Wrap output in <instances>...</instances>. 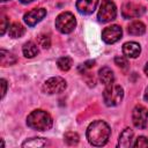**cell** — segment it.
<instances>
[{
    "mask_svg": "<svg viewBox=\"0 0 148 148\" xmlns=\"http://www.w3.org/2000/svg\"><path fill=\"white\" fill-rule=\"evenodd\" d=\"M57 65H58V67H59L61 71L67 72V71L71 69V67H72V65H73V60H72V58H69V57H61V58L58 59Z\"/></svg>",
    "mask_w": 148,
    "mask_h": 148,
    "instance_id": "20",
    "label": "cell"
},
{
    "mask_svg": "<svg viewBox=\"0 0 148 148\" xmlns=\"http://www.w3.org/2000/svg\"><path fill=\"white\" fill-rule=\"evenodd\" d=\"M127 31L130 35H133V36H141L145 34L146 31V25L141 22V21H134L132 22L128 28H127Z\"/></svg>",
    "mask_w": 148,
    "mask_h": 148,
    "instance_id": "15",
    "label": "cell"
},
{
    "mask_svg": "<svg viewBox=\"0 0 148 148\" xmlns=\"http://www.w3.org/2000/svg\"><path fill=\"white\" fill-rule=\"evenodd\" d=\"M76 25L75 16L69 12H64L59 14L56 18V28L61 34H69L74 30Z\"/></svg>",
    "mask_w": 148,
    "mask_h": 148,
    "instance_id": "4",
    "label": "cell"
},
{
    "mask_svg": "<svg viewBox=\"0 0 148 148\" xmlns=\"http://www.w3.org/2000/svg\"><path fill=\"white\" fill-rule=\"evenodd\" d=\"M22 52L27 58H34L38 54V47L34 42H27L23 44Z\"/></svg>",
    "mask_w": 148,
    "mask_h": 148,
    "instance_id": "16",
    "label": "cell"
},
{
    "mask_svg": "<svg viewBox=\"0 0 148 148\" xmlns=\"http://www.w3.org/2000/svg\"><path fill=\"white\" fill-rule=\"evenodd\" d=\"M146 13V7L139 3L126 2L121 8V15L124 18H134L140 17Z\"/></svg>",
    "mask_w": 148,
    "mask_h": 148,
    "instance_id": "8",
    "label": "cell"
},
{
    "mask_svg": "<svg viewBox=\"0 0 148 148\" xmlns=\"http://www.w3.org/2000/svg\"><path fill=\"white\" fill-rule=\"evenodd\" d=\"M22 3H29V2H31V1H34V0H20Z\"/></svg>",
    "mask_w": 148,
    "mask_h": 148,
    "instance_id": "30",
    "label": "cell"
},
{
    "mask_svg": "<svg viewBox=\"0 0 148 148\" xmlns=\"http://www.w3.org/2000/svg\"><path fill=\"white\" fill-rule=\"evenodd\" d=\"M132 120L136 128L145 130L148 127V110L143 105H136L132 112Z\"/></svg>",
    "mask_w": 148,
    "mask_h": 148,
    "instance_id": "7",
    "label": "cell"
},
{
    "mask_svg": "<svg viewBox=\"0 0 148 148\" xmlns=\"http://www.w3.org/2000/svg\"><path fill=\"white\" fill-rule=\"evenodd\" d=\"M66 86H67L66 81L62 77L53 76L45 81V83L43 86V90H44V92H46L49 95H53V94L62 92L66 89Z\"/></svg>",
    "mask_w": 148,
    "mask_h": 148,
    "instance_id": "6",
    "label": "cell"
},
{
    "mask_svg": "<svg viewBox=\"0 0 148 148\" xmlns=\"http://www.w3.org/2000/svg\"><path fill=\"white\" fill-rule=\"evenodd\" d=\"M7 28H9V22H8V18L2 15L1 16V24H0V35H5Z\"/></svg>",
    "mask_w": 148,
    "mask_h": 148,
    "instance_id": "25",
    "label": "cell"
},
{
    "mask_svg": "<svg viewBox=\"0 0 148 148\" xmlns=\"http://www.w3.org/2000/svg\"><path fill=\"white\" fill-rule=\"evenodd\" d=\"M46 140H44L43 138H31L25 140L22 143V147H31V148H39V147H44L46 145Z\"/></svg>",
    "mask_w": 148,
    "mask_h": 148,
    "instance_id": "18",
    "label": "cell"
},
{
    "mask_svg": "<svg viewBox=\"0 0 148 148\" xmlns=\"http://www.w3.org/2000/svg\"><path fill=\"white\" fill-rule=\"evenodd\" d=\"M111 130L109 125L103 120L92 121L87 128V139L90 145L101 147L104 146L110 138Z\"/></svg>",
    "mask_w": 148,
    "mask_h": 148,
    "instance_id": "1",
    "label": "cell"
},
{
    "mask_svg": "<svg viewBox=\"0 0 148 148\" xmlns=\"http://www.w3.org/2000/svg\"><path fill=\"white\" fill-rule=\"evenodd\" d=\"M95 65V60H88V61H86L84 64H82L80 67H79V71L80 72H86L87 69H89V68H91L92 66Z\"/></svg>",
    "mask_w": 148,
    "mask_h": 148,
    "instance_id": "26",
    "label": "cell"
},
{
    "mask_svg": "<svg viewBox=\"0 0 148 148\" xmlns=\"http://www.w3.org/2000/svg\"><path fill=\"white\" fill-rule=\"evenodd\" d=\"M38 44H39V46H42L43 49H49L50 45H51V39H50V37L46 36V35H40V36L38 37Z\"/></svg>",
    "mask_w": 148,
    "mask_h": 148,
    "instance_id": "23",
    "label": "cell"
},
{
    "mask_svg": "<svg viewBox=\"0 0 148 148\" xmlns=\"http://www.w3.org/2000/svg\"><path fill=\"white\" fill-rule=\"evenodd\" d=\"M143 97H145V99L148 102V87H147V89H146V92H145V96H143Z\"/></svg>",
    "mask_w": 148,
    "mask_h": 148,
    "instance_id": "28",
    "label": "cell"
},
{
    "mask_svg": "<svg viewBox=\"0 0 148 148\" xmlns=\"http://www.w3.org/2000/svg\"><path fill=\"white\" fill-rule=\"evenodd\" d=\"M133 131L131 128H125L120 136H119V141H118V146L119 147H123V148H127V147H131L133 146L132 143V140H133Z\"/></svg>",
    "mask_w": 148,
    "mask_h": 148,
    "instance_id": "14",
    "label": "cell"
},
{
    "mask_svg": "<svg viewBox=\"0 0 148 148\" xmlns=\"http://www.w3.org/2000/svg\"><path fill=\"white\" fill-rule=\"evenodd\" d=\"M0 82H1V87H2V90H1V97H3L5 94H6V91H7V82H6L5 79H1Z\"/></svg>",
    "mask_w": 148,
    "mask_h": 148,
    "instance_id": "27",
    "label": "cell"
},
{
    "mask_svg": "<svg viewBox=\"0 0 148 148\" xmlns=\"http://www.w3.org/2000/svg\"><path fill=\"white\" fill-rule=\"evenodd\" d=\"M133 147H135V148H146V147H148V139L146 136H138L135 139V142L133 143Z\"/></svg>",
    "mask_w": 148,
    "mask_h": 148,
    "instance_id": "22",
    "label": "cell"
},
{
    "mask_svg": "<svg viewBox=\"0 0 148 148\" xmlns=\"http://www.w3.org/2000/svg\"><path fill=\"white\" fill-rule=\"evenodd\" d=\"M1 1H2V2H5V1H8V0H1Z\"/></svg>",
    "mask_w": 148,
    "mask_h": 148,
    "instance_id": "31",
    "label": "cell"
},
{
    "mask_svg": "<svg viewBox=\"0 0 148 148\" xmlns=\"http://www.w3.org/2000/svg\"><path fill=\"white\" fill-rule=\"evenodd\" d=\"M124 97V90L118 84H110L103 91V99L108 106H116L118 105Z\"/></svg>",
    "mask_w": 148,
    "mask_h": 148,
    "instance_id": "3",
    "label": "cell"
},
{
    "mask_svg": "<svg viewBox=\"0 0 148 148\" xmlns=\"http://www.w3.org/2000/svg\"><path fill=\"white\" fill-rule=\"evenodd\" d=\"M98 5V0H77L76 1V9L84 15H89L94 13Z\"/></svg>",
    "mask_w": 148,
    "mask_h": 148,
    "instance_id": "11",
    "label": "cell"
},
{
    "mask_svg": "<svg viewBox=\"0 0 148 148\" xmlns=\"http://www.w3.org/2000/svg\"><path fill=\"white\" fill-rule=\"evenodd\" d=\"M141 52V47L136 42H127L123 45V53L127 58H136Z\"/></svg>",
    "mask_w": 148,
    "mask_h": 148,
    "instance_id": "12",
    "label": "cell"
},
{
    "mask_svg": "<svg viewBox=\"0 0 148 148\" xmlns=\"http://www.w3.org/2000/svg\"><path fill=\"white\" fill-rule=\"evenodd\" d=\"M117 16V7L111 0H103L102 5L99 7L97 18L99 22L106 23L112 20H114Z\"/></svg>",
    "mask_w": 148,
    "mask_h": 148,
    "instance_id": "5",
    "label": "cell"
},
{
    "mask_svg": "<svg viewBox=\"0 0 148 148\" xmlns=\"http://www.w3.org/2000/svg\"><path fill=\"white\" fill-rule=\"evenodd\" d=\"M27 124L29 127L36 131H47L52 127L53 121H52L51 116L46 111L35 110L28 116Z\"/></svg>",
    "mask_w": 148,
    "mask_h": 148,
    "instance_id": "2",
    "label": "cell"
},
{
    "mask_svg": "<svg viewBox=\"0 0 148 148\" xmlns=\"http://www.w3.org/2000/svg\"><path fill=\"white\" fill-rule=\"evenodd\" d=\"M64 140H65V142H66L67 145H69V146H75V145H77V142H79V135H77V133H75V132H67V133L65 134V136H64Z\"/></svg>",
    "mask_w": 148,
    "mask_h": 148,
    "instance_id": "21",
    "label": "cell"
},
{
    "mask_svg": "<svg viewBox=\"0 0 148 148\" xmlns=\"http://www.w3.org/2000/svg\"><path fill=\"white\" fill-rule=\"evenodd\" d=\"M123 35V30L119 25L113 24L110 27H106L103 32H102V39L106 43V44H113L116 42H118L121 38Z\"/></svg>",
    "mask_w": 148,
    "mask_h": 148,
    "instance_id": "9",
    "label": "cell"
},
{
    "mask_svg": "<svg viewBox=\"0 0 148 148\" xmlns=\"http://www.w3.org/2000/svg\"><path fill=\"white\" fill-rule=\"evenodd\" d=\"M0 58H1V65L2 66H8V65H13L16 61V58L14 54H12L10 52L6 51V50H1L0 51Z\"/></svg>",
    "mask_w": 148,
    "mask_h": 148,
    "instance_id": "19",
    "label": "cell"
},
{
    "mask_svg": "<svg viewBox=\"0 0 148 148\" xmlns=\"http://www.w3.org/2000/svg\"><path fill=\"white\" fill-rule=\"evenodd\" d=\"M45 15H46V10L44 8H35L25 13L23 16V20L29 27H34L38 22H40L45 17Z\"/></svg>",
    "mask_w": 148,
    "mask_h": 148,
    "instance_id": "10",
    "label": "cell"
},
{
    "mask_svg": "<svg viewBox=\"0 0 148 148\" xmlns=\"http://www.w3.org/2000/svg\"><path fill=\"white\" fill-rule=\"evenodd\" d=\"M114 62H116V65L118 67H120L123 69H126L128 67V61H127V59L125 57H116L114 58Z\"/></svg>",
    "mask_w": 148,
    "mask_h": 148,
    "instance_id": "24",
    "label": "cell"
},
{
    "mask_svg": "<svg viewBox=\"0 0 148 148\" xmlns=\"http://www.w3.org/2000/svg\"><path fill=\"white\" fill-rule=\"evenodd\" d=\"M145 73H146V75L148 76V62H147L146 66H145Z\"/></svg>",
    "mask_w": 148,
    "mask_h": 148,
    "instance_id": "29",
    "label": "cell"
},
{
    "mask_svg": "<svg viewBox=\"0 0 148 148\" xmlns=\"http://www.w3.org/2000/svg\"><path fill=\"white\" fill-rule=\"evenodd\" d=\"M24 32H25V28L20 23H13L8 28V34L13 38H20L24 35Z\"/></svg>",
    "mask_w": 148,
    "mask_h": 148,
    "instance_id": "17",
    "label": "cell"
},
{
    "mask_svg": "<svg viewBox=\"0 0 148 148\" xmlns=\"http://www.w3.org/2000/svg\"><path fill=\"white\" fill-rule=\"evenodd\" d=\"M98 77H99L101 82L103 84H105V86H110L114 81V74H113L112 69L109 68V67H106V66L105 67H102L98 71Z\"/></svg>",
    "mask_w": 148,
    "mask_h": 148,
    "instance_id": "13",
    "label": "cell"
}]
</instances>
